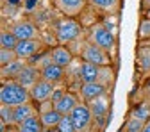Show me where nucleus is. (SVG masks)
<instances>
[{
	"label": "nucleus",
	"instance_id": "20e7f679",
	"mask_svg": "<svg viewBox=\"0 0 150 132\" xmlns=\"http://www.w3.org/2000/svg\"><path fill=\"white\" fill-rule=\"evenodd\" d=\"M88 40L91 43H95L97 47L107 50V52H112V50H115V47H116V34L112 32L109 27L100 25V23L91 25L89 34H88Z\"/></svg>",
	"mask_w": 150,
	"mask_h": 132
},
{
	"label": "nucleus",
	"instance_id": "412c9836",
	"mask_svg": "<svg viewBox=\"0 0 150 132\" xmlns=\"http://www.w3.org/2000/svg\"><path fill=\"white\" fill-rule=\"evenodd\" d=\"M136 61L141 71H150V45H141L138 48Z\"/></svg>",
	"mask_w": 150,
	"mask_h": 132
},
{
	"label": "nucleus",
	"instance_id": "dca6fc26",
	"mask_svg": "<svg viewBox=\"0 0 150 132\" xmlns=\"http://www.w3.org/2000/svg\"><path fill=\"white\" fill-rule=\"evenodd\" d=\"M77 104H79V98L75 97L73 93H68V91H66L64 95L54 104V109H57L61 114L64 116V114H70V112H71L75 107H77Z\"/></svg>",
	"mask_w": 150,
	"mask_h": 132
},
{
	"label": "nucleus",
	"instance_id": "c85d7f7f",
	"mask_svg": "<svg viewBox=\"0 0 150 132\" xmlns=\"http://www.w3.org/2000/svg\"><path fill=\"white\" fill-rule=\"evenodd\" d=\"M64 93H66V89H64V88H55V89H54V93H52L50 102H52V104H55V102H57V100L64 95Z\"/></svg>",
	"mask_w": 150,
	"mask_h": 132
},
{
	"label": "nucleus",
	"instance_id": "2f4dec72",
	"mask_svg": "<svg viewBox=\"0 0 150 132\" xmlns=\"http://www.w3.org/2000/svg\"><path fill=\"white\" fill-rule=\"evenodd\" d=\"M148 16H150V7H148Z\"/></svg>",
	"mask_w": 150,
	"mask_h": 132
},
{
	"label": "nucleus",
	"instance_id": "0eeeda50",
	"mask_svg": "<svg viewBox=\"0 0 150 132\" xmlns=\"http://www.w3.org/2000/svg\"><path fill=\"white\" fill-rule=\"evenodd\" d=\"M55 89V84L50 82V80H45V79H40L32 88H30V98L32 102H36L38 105L43 104V102H48L52 98V93Z\"/></svg>",
	"mask_w": 150,
	"mask_h": 132
},
{
	"label": "nucleus",
	"instance_id": "f257e3e1",
	"mask_svg": "<svg viewBox=\"0 0 150 132\" xmlns=\"http://www.w3.org/2000/svg\"><path fill=\"white\" fill-rule=\"evenodd\" d=\"M30 89L20 84L16 79H6L0 86V104L16 107L20 104L30 102Z\"/></svg>",
	"mask_w": 150,
	"mask_h": 132
},
{
	"label": "nucleus",
	"instance_id": "473e14b6",
	"mask_svg": "<svg viewBox=\"0 0 150 132\" xmlns=\"http://www.w3.org/2000/svg\"><path fill=\"white\" fill-rule=\"evenodd\" d=\"M52 2H54V0H52Z\"/></svg>",
	"mask_w": 150,
	"mask_h": 132
},
{
	"label": "nucleus",
	"instance_id": "ddd939ff",
	"mask_svg": "<svg viewBox=\"0 0 150 132\" xmlns=\"http://www.w3.org/2000/svg\"><path fill=\"white\" fill-rule=\"evenodd\" d=\"M48 55H50V61H52V63L59 64V66H63V68H68V66L73 63V52H71L68 47H64V45L54 47Z\"/></svg>",
	"mask_w": 150,
	"mask_h": 132
},
{
	"label": "nucleus",
	"instance_id": "4be33fe9",
	"mask_svg": "<svg viewBox=\"0 0 150 132\" xmlns=\"http://www.w3.org/2000/svg\"><path fill=\"white\" fill-rule=\"evenodd\" d=\"M18 41H20V40L14 36L13 30L4 29L2 32H0V48H11V50H14L16 45H18Z\"/></svg>",
	"mask_w": 150,
	"mask_h": 132
},
{
	"label": "nucleus",
	"instance_id": "a211bd4d",
	"mask_svg": "<svg viewBox=\"0 0 150 132\" xmlns=\"http://www.w3.org/2000/svg\"><path fill=\"white\" fill-rule=\"evenodd\" d=\"M27 64H25V59H14L13 63H9V64H6V66H2V79L6 80V79H16L18 75L22 73V70L25 68Z\"/></svg>",
	"mask_w": 150,
	"mask_h": 132
},
{
	"label": "nucleus",
	"instance_id": "cd10ccee",
	"mask_svg": "<svg viewBox=\"0 0 150 132\" xmlns=\"http://www.w3.org/2000/svg\"><path fill=\"white\" fill-rule=\"evenodd\" d=\"M139 40L141 41L150 40V16L148 18H143L141 23H139Z\"/></svg>",
	"mask_w": 150,
	"mask_h": 132
},
{
	"label": "nucleus",
	"instance_id": "aec40b11",
	"mask_svg": "<svg viewBox=\"0 0 150 132\" xmlns=\"http://www.w3.org/2000/svg\"><path fill=\"white\" fill-rule=\"evenodd\" d=\"M16 128H18V132H43L45 127H43V123H41L40 114H36V116L27 118V120L22 121V123H18Z\"/></svg>",
	"mask_w": 150,
	"mask_h": 132
},
{
	"label": "nucleus",
	"instance_id": "39448f33",
	"mask_svg": "<svg viewBox=\"0 0 150 132\" xmlns=\"http://www.w3.org/2000/svg\"><path fill=\"white\" fill-rule=\"evenodd\" d=\"M79 55L82 61H88V63H95V64H100V66H111V55L107 50L97 47L95 43H91L89 40L84 41V45L81 47L79 50Z\"/></svg>",
	"mask_w": 150,
	"mask_h": 132
},
{
	"label": "nucleus",
	"instance_id": "b1692460",
	"mask_svg": "<svg viewBox=\"0 0 150 132\" xmlns=\"http://www.w3.org/2000/svg\"><path fill=\"white\" fill-rule=\"evenodd\" d=\"M145 123H146V121H143V120H139V118L129 116V120H127V123H125L123 130H125V132H143Z\"/></svg>",
	"mask_w": 150,
	"mask_h": 132
},
{
	"label": "nucleus",
	"instance_id": "423d86ee",
	"mask_svg": "<svg viewBox=\"0 0 150 132\" xmlns=\"http://www.w3.org/2000/svg\"><path fill=\"white\" fill-rule=\"evenodd\" d=\"M70 116L73 120V125H75V128H77V132H88L91 128L93 120H95L89 105L86 102H79L77 107L70 112Z\"/></svg>",
	"mask_w": 150,
	"mask_h": 132
},
{
	"label": "nucleus",
	"instance_id": "1a4fd4ad",
	"mask_svg": "<svg viewBox=\"0 0 150 132\" xmlns=\"http://www.w3.org/2000/svg\"><path fill=\"white\" fill-rule=\"evenodd\" d=\"M41 48H43V41L40 37L38 40H22V41H18L14 52L20 59H30L38 52H41Z\"/></svg>",
	"mask_w": 150,
	"mask_h": 132
},
{
	"label": "nucleus",
	"instance_id": "393cba45",
	"mask_svg": "<svg viewBox=\"0 0 150 132\" xmlns=\"http://www.w3.org/2000/svg\"><path fill=\"white\" fill-rule=\"evenodd\" d=\"M0 120L6 121L9 127H16V123H14V114H13V107H11V105L2 104V107H0Z\"/></svg>",
	"mask_w": 150,
	"mask_h": 132
},
{
	"label": "nucleus",
	"instance_id": "2eb2a0df",
	"mask_svg": "<svg viewBox=\"0 0 150 132\" xmlns=\"http://www.w3.org/2000/svg\"><path fill=\"white\" fill-rule=\"evenodd\" d=\"M13 114H14V123L18 125V123L25 121L30 116L40 114V107H36V102L32 104V100H30V102H25V104H20V105L13 107Z\"/></svg>",
	"mask_w": 150,
	"mask_h": 132
},
{
	"label": "nucleus",
	"instance_id": "9b49d317",
	"mask_svg": "<svg viewBox=\"0 0 150 132\" xmlns=\"http://www.w3.org/2000/svg\"><path fill=\"white\" fill-rule=\"evenodd\" d=\"M86 104L89 105L95 121L104 123L105 118H107V112H109V98H107V93H105V95H102V97H97V98L86 102Z\"/></svg>",
	"mask_w": 150,
	"mask_h": 132
},
{
	"label": "nucleus",
	"instance_id": "bb28decb",
	"mask_svg": "<svg viewBox=\"0 0 150 132\" xmlns=\"http://www.w3.org/2000/svg\"><path fill=\"white\" fill-rule=\"evenodd\" d=\"M57 128H59V132H77V128H75L73 120H71L70 114H64V116H63V120H61V123L57 125Z\"/></svg>",
	"mask_w": 150,
	"mask_h": 132
},
{
	"label": "nucleus",
	"instance_id": "6e6552de",
	"mask_svg": "<svg viewBox=\"0 0 150 132\" xmlns=\"http://www.w3.org/2000/svg\"><path fill=\"white\" fill-rule=\"evenodd\" d=\"M86 4H88V0H54V6L59 9V13L70 18H75L81 13H84Z\"/></svg>",
	"mask_w": 150,
	"mask_h": 132
},
{
	"label": "nucleus",
	"instance_id": "6ab92c4d",
	"mask_svg": "<svg viewBox=\"0 0 150 132\" xmlns=\"http://www.w3.org/2000/svg\"><path fill=\"white\" fill-rule=\"evenodd\" d=\"M40 118H41V123L43 127H57L63 120V114L57 111V109H47V111H40Z\"/></svg>",
	"mask_w": 150,
	"mask_h": 132
},
{
	"label": "nucleus",
	"instance_id": "4468645a",
	"mask_svg": "<svg viewBox=\"0 0 150 132\" xmlns=\"http://www.w3.org/2000/svg\"><path fill=\"white\" fill-rule=\"evenodd\" d=\"M40 71H41V79L50 80L54 84H57V82H61L64 79V68L59 66V64H55V63H52V61L45 63L40 68Z\"/></svg>",
	"mask_w": 150,
	"mask_h": 132
},
{
	"label": "nucleus",
	"instance_id": "7c9ffc66",
	"mask_svg": "<svg viewBox=\"0 0 150 132\" xmlns=\"http://www.w3.org/2000/svg\"><path fill=\"white\" fill-rule=\"evenodd\" d=\"M143 132H150V118L146 120V123H145V127H143Z\"/></svg>",
	"mask_w": 150,
	"mask_h": 132
},
{
	"label": "nucleus",
	"instance_id": "c756f323",
	"mask_svg": "<svg viewBox=\"0 0 150 132\" xmlns=\"http://www.w3.org/2000/svg\"><path fill=\"white\" fill-rule=\"evenodd\" d=\"M43 132H59V128L57 127H47V128H43Z\"/></svg>",
	"mask_w": 150,
	"mask_h": 132
},
{
	"label": "nucleus",
	"instance_id": "f3484780",
	"mask_svg": "<svg viewBox=\"0 0 150 132\" xmlns=\"http://www.w3.org/2000/svg\"><path fill=\"white\" fill-rule=\"evenodd\" d=\"M40 68H34V66H25L23 70H22V73L16 77V80L20 82V84H23L25 88H32L38 80L41 79V71H38Z\"/></svg>",
	"mask_w": 150,
	"mask_h": 132
},
{
	"label": "nucleus",
	"instance_id": "f03ea898",
	"mask_svg": "<svg viewBox=\"0 0 150 132\" xmlns=\"http://www.w3.org/2000/svg\"><path fill=\"white\" fill-rule=\"evenodd\" d=\"M79 79L82 82H100L111 86L115 82V71L111 66H100L95 63L82 61L79 64Z\"/></svg>",
	"mask_w": 150,
	"mask_h": 132
},
{
	"label": "nucleus",
	"instance_id": "f8f14e48",
	"mask_svg": "<svg viewBox=\"0 0 150 132\" xmlns=\"http://www.w3.org/2000/svg\"><path fill=\"white\" fill-rule=\"evenodd\" d=\"M109 91V86L100 84V82H84L81 86V100L82 102H89L97 97H102Z\"/></svg>",
	"mask_w": 150,
	"mask_h": 132
},
{
	"label": "nucleus",
	"instance_id": "7ed1b4c3",
	"mask_svg": "<svg viewBox=\"0 0 150 132\" xmlns=\"http://www.w3.org/2000/svg\"><path fill=\"white\" fill-rule=\"evenodd\" d=\"M82 25L75 20V18L64 16L57 22V27H55V37H57L59 45H68L71 41H75L81 36Z\"/></svg>",
	"mask_w": 150,
	"mask_h": 132
},
{
	"label": "nucleus",
	"instance_id": "5701e85b",
	"mask_svg": "<svg viewBox=\"0 0 150 132\" xmlns=\"http://www.w3.org/2000/svg\"><path fill=\"white\" fill-rule=\"evenodd\" d=\"M89 2L105 13H116L120 7V0H89Z\"/></svg>",
	"mask_w": 150,
	"mask_h": 132
},
{
	"label": "nucleus",
	"instance_id": "a878e982",
	"mask_svg": "<svg viewBox=\"0 0 150 132\" xmlns=\"http://www.w3.org/2000/svg\"><path fill=\"white\" fill-rule=\"evenodd\" d=\"M14 59H18V55H16L14 50H11V48H0V64H2V66L13 63Z\"/></svg>",
	"mask_w": 150,
	"mask_h": 132
},
{
	"label": "nucleus",
	"instance_id": "9d476101",
	"mask_svg": "<svg viewBox=\"0 0 150 132\" xmlns=\"http://www.w3.org/2000/svg\"><path fill=\"white\" fill-rule=\"evenodd\" d=\"M11 30L14 32V36L18 37V40H38L40 37V30H38V27L29 22V20H20V22H16Z\"/></svg>",
	"mask_w": 150,
	"mask_h": 132
}]
</instances>
